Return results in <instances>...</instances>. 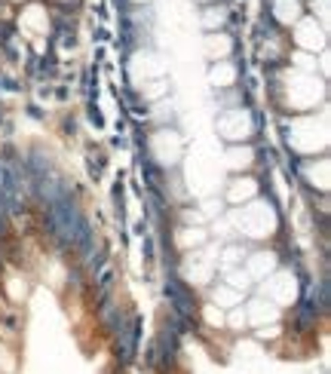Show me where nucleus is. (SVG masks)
<instances>
[{"label":"nucleus","instance_id":"f257e3e1","mask_svg":"<svg viewBox=\"0 0 331 374\" xmlns=\"http://www.w3.org/2000/svg\"><path fill=\"white\" fill-rule=\"evenodd\" d=\"M49 231L56 233V239L62 246H74L86 255L92 248V231H89V221L80 215V209L74 206L71 196L58 202H49Z\"/></svg>","mask_w":331,"mask_h":374},{"label":"nucleus","instance_id":"7ed1b4c3","mask_svg":"<svg viewBox=\"0 0 331 374\" xmlns=\"http://www.w3.org/2000/svg\"><path fill=\"white\" fill-rule=\"evenodd\" d=\"M138 328H141V323H138V316H129L126 323L120 325V344H117V353H120L123 362H129L132 353H135V344H138Z\"/></svg>","mask_w":331,"mask_h":374},{"label":"nucleus","instance_id":"20e7f679","mask_svg":"<svg viewBox=\"0 0 331 374\" xmlns=\"http://www.w3.org/2000/svg\"><path fill=\"white\" fill-rule=\"evenodd\" d=\"M203 22H206V28H224V22H227V10H209Z\"/></svg>","mask_w":331,"mask_h":374},{"label":"nucleus","instance_id":"39448f33","mask_svg":"<svg viewBox=\"0 0 331 374\" xmlns=\"http://www.w3.org/2000/svg\"><path fill=\"white\" fill-rule=\"evenodd\" d=\"M132 3H150V0H132Z\"/></svg>","mask_w":331,"mask_h":374},{"label":"nucleus","instance_id":"423d86ee","mask_svg":"<svg viewBox=\"0 0 331 374\" xmlns=\"http://www.w3.org/2000/svg\"><path fill=\"white\" fill-rule=\"evenodd\" d=\"M200 3H209V0H200Z\"/></svg>","mask_w":331,"mask_h":374},{"label":"nucleus","instance_id":"f03ea898","mask_svg":"<svg viewBox=\"0 0 331 374\" xmlns=\"http://www.w3.org/2000/svg\"><path fill=\"white\" fill-rule=\"evenodd\" d=\"M166 298H169V304H172V310H175L178 319H190V316H194L196 301H194V294H190L178 279L166 282Z\"/></svg>","mask_w":331,"mask_h":374}]
</instances>
